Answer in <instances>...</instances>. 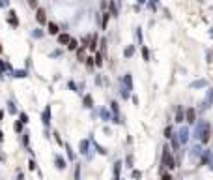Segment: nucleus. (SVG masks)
Wrapping results in <instances>:
<instances>
[{
	"label": "nucleus",
	"mask_w": 213,
	"mask_h": 180,
	"mask_svg": "<svg viewBox=\"0 0 213 180\" xmlns=\"http://www.w3.org/2000/svg\"><path fill=\"white\" fill-rule=\"evenodd\" d=\"M193 137L198 141V144H206L211 137V124L206 120H198L195 126V131H193Z\"/></svg>",
	"instance_id": "nucleus-1"
},
{
	"label": "nucleus",
	"mask_w": 213,
	"mask_h": 180,
	"mask_svg": "<svg viewBox=\"0 0 213 180\" xmlns=\"http://www.w3.org/2000/svg\"><path fill=\"white\" fill-rule=\"evenodd\" d=\"M161 165L165 169H176L178 167V161H176V158H174V154H172V148H168V144L165 148H163V156H161Z\"/></svg>",
	"instance_id": "nucleus-2"
},
{
	"label": "nucleus",
	"mask_w": 213,
	"mask_h": 180,
	"mask_svg": "<svg viewBox=\"0 0 213 180\" xmlns=\"http://www.w3.org/2000/svg\"><path fill=\"white\" fill-rule=\"evenodd\" d=\"M174 135H176L178 143H180V147H185V144L189 143V139H191V131H189L187 126H181L180 129H178V133H174Z\"/></svg>",
	"instance_id": "nucleus-3"
},
{
	"label": "nucleus",
	"mask_w": 213,
	"mask_h": 180,
	"mask_svg": "<svg viewBox=\"0 0 213 180\" xmlns=\"http://www.w3.org/2000/svg\"><path fill=\"white\" fill-rule=\"evenodd\" d=\"M90 139H82L81 143H79V152L82 156H86V160H92V152H90Z\"/></svg>",
	"instance_id": "nucleus-4"
},
{
	"label": "nucleus",
	"mask_w": 213,
	"mask_h": 180,
	"mask_svg": "<svg viewBox=\"0 0 213 180\" xmlns=\"http://www.w3.org/2000/svg\"><path fill=\"white\" fill-rule=\"evenodd\" d=\"M54 165H56V169H58V171H66L67 161H66V158H64L62 154H54Z\"/></svg>",
	"instance_id": "nucleus-5"
},
{
	"label": "nucleus",
	"mask_w": 213,
	"mask_h": 180,
	"mask_svg": "<svg viewBox=\"0 0 213 180\" xmlns=\"http://www.w3.org/2000/svg\"><path fill=\"white\" fill-rule=\"evenodd\" d=\"M202 154H204V148H202V144H195V147L191 148V152H189L191 160H200V158H202Z\"/></svg>",
	"instance_id": "nucleus-6"
},
{
	"label": "nucleus",
	"mask_w": 213,
	"mask_h": 180,
	"mask_svg": "<svg viewBox=\"0 0 213 180\" xmlns=\"http://www.w3.org/2000/svg\"><path fill=\"white\" fill-rule=\"evenodd\" d=\"M185 122L187 124H196V111H195V107H187L185 109Z\"/></svg>",
	"instance_id": "nucleus-7"
},
{
	"label": "nucleus",
	"mask_w": 213,
	"mask_h": 180,
	"mask_svg": "<svg viewBox=\"0 0 213 180\" xmlns=\"http://www.w3.org/2000/svg\"><path fill=\"white\" fill-rule=\"evenodd\" d=\"M41 122H43L45 128L51 126V105H47V107L43 109V113H41Z\"/></svg>",
	"instance_id": "nucleus-8"
},
{
	"label": "nucleus",
	"mask_w": 213,
	"mask_h": 180,
	"mask_svg": "<svg viewBox=\"0 0 213 180\" xmlns=\"http://www.w3.org/2000/svg\"><path fill=\"white\" fill-rule=\"evenodd\" d=\"M211 103H213V88H208V92H206V100L202 103V111H208L211 107Z\"/></svg>",
	"instance_id": "nucleus-9"
},
{
	"label": "nucleus",
	"mask_w": 213,
	"mask_h": 180,
	"mask_svg": "<svg viewBox=\"0 0 213 180\" xmlns=\"http://www.w3.org/2000/svg\"><path fill=\"white\" fill-rule=\"evenodd\" d=\"M183 120H185V109H183V105H178V107H176L174 122H176V124H183Z\"/></svg>",
	"instance_id": "nucleus-10"
},
{
	"label": "nucleus",
	"mask_w": 213,
	"mask_h": 180,
	"mask_svg": "<svg viewBox=\"0 0 213 180\" xmlns=\"http://www.w3.org/2000/svg\"><path fill=\"white\" fill-rule=\"evenodd\" d=\"M122 167H124V163L118 160L114 163V169H112V180H122V178H120V175H122Z\"/></svg>",
	"instance_id": "nucleus-11"
},
{
	"label": "nucleus",
	"mask_w": 213,
	"mask_h": 180,
	"mask_svg": "<svg viewBox=\"0 0 213 180\" xmlns=\"http://www.w3.org/2000/svg\"><path fill=\"white\" fill-rule=\"evenodd\" d=\"M120 85H122L124 88H127V90H129V92H131V90H133V77H131V73H125Z\"/></svg>",
	"instance_id": "nucleus-12"
},
{
	"label": "nucleus",
	"mask_w": 213,
	"mask_h": 180,
	"mask_svg": "<svg viewBox=\"0 0 213 180\" xmlns=\"http://www.w3.org/2000/svg\"><path fill=\"white\" fill-rule=\"evenodd\" d=\"M99 116H101L103 122H112V115H110V111L106 109V107H101V109H99Z\"/></svg>",
	"instance_id": "nucleus-13"
},
{
	"label": "nucleus",
	"mask_w": 213,
	"mask_h": 180,
	"mask_svg": "<svg viewBox=\"0 0 213 180\" xmlns=\"http://www.w3.org/2000/svg\"><path fill=\"white\" fill-rule=\"evenodd\" d=\"M88 49H90V51H95V49H97V34H95V32L88 36Z\"/></svg>",
	"instance_id": "nucleus-14"
},
{
	"label": "nucleus",
	"mask_w": 213,
	"mask_h": 180,
	"mask_svg": "<svg viewBox=\"0 0 213 180\" xmlns=\"http://www.w3.org/2000/svg\"><path fill=\"white\" fill-rule=\"evenodd\" d=\"M36 19H38V23L39 25H47L49 21H47V17H45V10H41V8H38V13H36Z\"/></svg>",
	"instance_id": "nucleus-15"
},
{
	"label": "nucleus",
	"mask_w": 213,
	"mask_h": 180,
	"mask_svg": "<svg viewBox=\"0 0 213 180\" xmlns=\"http://www.w3.org/2000/svg\"><path fill=\"white\" fill-rule=\"evenodd\" d=\"M47 28H49V34H53V36H58V34H60L58 25L53 23V21H49V23H47Z\"/></svg>",
	"instance_id": "nucleus-16"
},
{
	"label": "nucleus",
	"mask_w": 213,
	"mask_h": 180,
	"mask_svg": "<svg viewBox=\"0 0 213 180\" xmlns=\"http://www.w3.org/2000/svg\"><path fill=\"white\" fill-rule=\"evenodd\" d=\"M90 144H92V147H94V148H95V150L99 152V154H103V156H106V150H105V148L101 147V144H99V143H97V141L94 139V137H90Z\"/></svg>",
	"instance_id": "nucleus-17"
},
{
	"label": "nucleus",
	"mask_w": 213,
	"mask_h": 180,
	"mask_svg": "<svg viewBox=\"0 0 213 180\" xmlns=\"http://www.w3.org/2000/svg\"><path fill=\"white\" fill-rule=\"evenodd\" d=\"M8 23L13 26V28H17V26H19V19H17V15H15V11H10V17H8Z\"/></svg>",
	"instance_id": "nucleus-18"
},
{
	"label": "nucleus",
	"mask_w": 213,
	"mask_h": 180,
	"mask_svg": "<svg viewBox=\"0 0 213 180\" xmlns=\"http://www.w3.org/2000/svg\"><path fill=\"white\" fill-rule=\"evenodd\" d=\"M21 143H23V147L28 150V144H30V133H28V131H23V133H21Z\"/></svg>",
	"instance_id": "nucleus-19"
},
{
	"label": "nucleus",
	"mask_w": 213,
	"mask_h": 180,
	"mask_svg": "<svg viewBox=\"0 0 213 180\" xmlns=\"http://www.w3.org/2000/svg\"><path fill=\"white\" fill-rule=\"evenodd\" d=\"M206 86H208V81L206 79H198V81L191 83V88H206Z\"/></svg>",
	"instance_id": "nucleus-20"
},
{
	"label": "nucleus",
	"mask_w": 213,
	"mask_h": 180,
	"mask_svg": "<svg viewBox=\"0 0 213 180\" xmlns=\"http://www.w3.org/2000/svg\"><path fill=\"white\" fill-rule=\"evenodd\" d=\"M82 105L86 107V109H92V107H94V100H92L90 94H86V96L82 98Z\"/></svg>",
	"instance_id": "nucleus-21"
},
{
	"label": "nucleus",
	"mask_w": 213,
	"mask_h": 180,
	"mask_svg": "<svg viewBox=\"0 0 213 180\" xmlns=\"http://www.w3.org/2000/svg\"><path fill=\"white\" fill-rule=\"evenodd\" d=\"M69 41H71L69 34H66V32H64V34H58V43H60V45H67Z\"/></svg>",
	"instance_id": "nucleus-22"
},
{
	"label": "nucleus",
	"mask_w": 213,
	"mask_h": 180,
	"mask_svg": "<svg viewBox=\"0 0 213 180\" xmlns=\"http://www.w3.org/2000/svg\"><path fill=\"white\" fill-rule=\"evenodd\" d=\"M135 51H137V47H135V45H127L125 51H124V57H125V58H131L133 54H135Z\"/></svg>",
	"instance_id": "nucleus-23"
},
{
	"label": "nucleus",
	"mask_w": 213,
	"mask_h": 180,
	"mask_svg": "<svg viewBox=\"0 0 213 180\" xmlns=\"http://www.w3.org/2000/svg\"><path fill=\"white\" fill-rule=\"evenodd\" d=\"M30 36H32L34 39H41V38H43V36H45V32H43V30H41V28H34V30L30 32Z\"/></svg>",
	"instance_id": "nucleus-24"
},
{
	"label": "nucleus",
	"mask_w": 213,
	"mask_h": 180,
	"mask_svg": "<svg viewBox=\"0 0 213 180\" xmlns=\"http://www.w3.org/2000/svg\"><path fill=\"white\" fill-rule=\"evenodd\" d=\"M11 77H15V79H26L28 77V71L26 70H17V71H13Z\"/></svg>",
	"instance_id": "nucleus-25"
},
{
	"label": "nucleus",
	"mask_w": 213,
	"mask_h": 180,
	"mask_svg": "<svg viewBox=\"0 0 213 180\" xmlns=\"http://www.w3.org/2000/svg\"><path fill=\"white\" fill-rule=\"evenodd\" d=\"M118 8H120V4H116V2H109V10H110L109 13H110V15H114V17H116V15H118Z\"/></svg>",
	"instance_id": "nucleus-26"
},
{
	"label": "nucleus",
	"mask_w": 213,
	"mask_h": 180,
	"mask_svg": "<svg viewBox=\"0 0 213 180\" xmlns=\"http://www.w3.org/2000/svg\"><path fill=\"white\" fill-rule=\"evenodd\" d=\"M64 147H66V152H67V158H69L71 161H73V160H75V150L71 148V144H67V143H64Z\"/></svg>",
	"instance_id": "nucleus-27"
},
{
	"label": "nucleus",
	"mask_w": 213,
	"mask_h": 180,
	"mask_svg": "<svg viewBox=\"0 0 213 180\" xmlns=\"http://www.w3.org/2000/svg\"><path fill=\"white\" fill-rule=\"evenodd\" d=\"M13 129H15V133H17V135H21V133L24 131V126H23V124H21L19 120H15V124H13Z\"/></svg>",
	"instance_id": "nucleus-28"
},
{
	"label": "nucleus",
	"mask_w": 213,
	"mask_h": 180,
	"mask_svg": "<svg viewBox=\"0 0 213 180\" xmlns=\"http://www.w3.org/2000/svg\"><path fill=\"white\" fill-rule=\"evenodd\" d=\"M120 96H122L124 100H129V98H131V92H129L127 88H124L122 85H120Z\"/></svg>",
	"instance_id": "nucleus-29"
},
{
	"label": "nucleus",
	"mask_w": 213,
	"mask_h": 180,
	"mask_svg": "<svg viewBox=\"0 0 213 180\" xmlns=\"http://www.w3.org/2000/svg\"><path fill=\"white\" fill-rule=\"evenodd\" d=\"M109 19H110V13L105 11V13H103V21H101V28H103V30L106 28V25H109Z\"/></svg>",
	"instance_id": "nucleus-30"
},
{
	"label": "nucleus",
	"mask_w": 213,
	"mask_h": 180,
	"mask_svg": "<svg viewBox=\"0 0 213 180\" xmlns=\"http://www.w3.org/2000/svg\"><path fill=\"white\" fill-rule=\"evenodd\" d=\"M8 113H10V115H17V113H19V111H17V107H15V103H13L11 100L8 101Z\"/></svg>",
	"instance_id": "nucleus-31"
},
{
	"label": "nucleus",
	"mask_w": 213,
	"mask_h": 180,
	"mask_svg": "<svg viewBox=\"0 0 213 180\" xmlns=\"http://www.w3.org/2000/svg\"><path fill=\"white\" fill-rule=\"evenodd\" d=\"M82 178V167H81V163H77L75 165V180H81Z\"/></svg>",
	"instance_id": "nucleus-32"
},
{
	"label": "nucleus",
	"mask_w": 213,
	"mask_h": 180,
	"mask_svg": "<svg viewBox=\"0 0 213 180\" xmlns=\"http://www.w3.org/2000/svg\"><path fill=\"white\" fill-rule=\"evenodd\" d=\"M165 137H166L168 141L174 137V128H172V126H166V128H165Z\"/></svg>",
	"instance_id": "nucleus-33"
},
{
	"label": "nucleus",
	"mask_w": 213,
	"mask_h": 180,
	"mask_svg": "<svg viewBox=\"0 0 213 180\" xmlns=\"http://www.w3.org/2000/svg\"><path fill=\"white\" fill-rule=\"evenodd\" d=\"M94 64H95L97 68H101V66H103V54H101V53H97V54H95V58H94Z\"/></svg>",
	"instance_id": "nucleus-34"
},
{
	"label": "nucleus",
	"mask_w": 213,
	"mask_h": 180,
	"mask_svg": "<svg viewBox=\"0 0 213 180\" xmlns=\"http://www.w3.org/2000/svg\"><path fill=\"white\" fill-rule=\"evenodd\" d=\"M19 122L23 124V126H24V124H28V122H30V120H28V115H26V113H23V111H21V113H19Z\"/></svg>",
	"instance_id": "nucleus-35"
},
{
	"label": "nucleus",
	"mask_w": 213,
	"mask_h": 180,
	"mask_svg": "<svg viewBox=\"0 0 213 180\" xmlns=\"http://www.w3.org/2000/svg\"><path fill=\"white\" fill-rule=\"evenodd\" d=\"M135 38H137L138 45H142V28H135Z\"/></svg>",
	"instance_id": "nucleus-36"
},
{
	"label": "nucleus",
	"mask_w": 213,
	"mask_h": 180,
	"mask_svg": "<svg viewBox=\"0 0 213 180\" xmlns=\"http://www.w3.org/2000/svg\"><path fill=\"white\" fill-rule=\"evenodd\" d=\"M125 167L133 171V154H129V156L125 158Z\"/></svg>",
	"instance_id": "nucleus-37"
},
{
	"label": "nucleus",
	"mask_w": 213,
	"mask_h": 180,
	"mask_svg": "<svg viewBox=\"0 0 213 180\" xmlns=\"http://www.w3.org/2000/svg\"><path fill=\"white\" fill-rule=\"evenodd\" d=\"M142 58L146 62H150V49H148V47H142Z\"/></svg>",
	"instance_id": "nucleus-38"
},
{
	"label": "nucleus",
	"mask_w": 213,
	"mask_h": 180,
	"mask_svg": "<svg viewBox=\"0 0 213 180\" xmlns=\"http://www.w3.org/2000/svg\"><path fill=\"white\" fill-rule=\"evenodd\" d=\"M131 176H133L135 180H140V178H142V173L137 171V169H133V171H131Z\"/></svg>",
	"instance_id": "nucleus-39"
},
{
	"label": "nucleus",
	"mask_w": 213,
	"mask_h": 180,
	"mask_svg": "<svg viewBox=\"0 0 213 180\" xmlns=\"http://www.w3.org/2000/svg\"><path fill=\"white\" fill-rule=\"evenodd\" d=\"M28 169H30V171H36V169H38V163H36L34 158H32L30 161H28Z\"/></svg>",
	"instance_id": "nucleus-40"
},
{
	"label": "nucleus",
	"mask_w": 213,
	"mask_h": 180,
	"mask_svg": "<svg viewBox=\"0 0 213 180\" xmlns=\"http://www.w3.org/2000/svg\"><path fill=\"white\" fill-rule=\"evenodd\" d=\"M60 54H62V49H54L53 53H49V57H51V58H56V57H60Z\"/></svg>",
	"instance_id": "nucleus-41"
},
{
	"label": "nucleus",
	"mask_w": 213,
	"mask_h": 180,
	"mask_svg": "<svg viewBox=\"0 0 213 180\" xmlns=\"http://www.w3.org/2000/svg\"><path fill=\"white\" fill-rule=\"evenodd\" d=\"M53 135H54V139H56V143H58L60 147H64V139H62V137H60V133H56V131H54Z\"/></svg>",
	"instance_id": "nucleus-42"
},
{
	"label": "nucleus",
	"mask_w": 213,
	"mask_h": 180,
	"mask_svg": "<svg viewBox=\"0 0 213 180\" xmlns=\"http://www.w3.org/2000/svg\"><path fill=\"white\" fill-rule=\"evenodd\" d=\"M170 143H172V148H174V150H178V148H180V143H178V139H176V135L172 137V139H170Z\"/></svg>",
	"instance_id": "nucleus-43"
},
{
	"label": "nucleus",
	"mask_w": 213,
	"mask_h": 180,
	"mask_svg": "<svg viewBox=\"0 0 213 180\" xmlns=\"http://www.w3.org/2000/svg\"><path fill=\"white\" fill-rule=\"evenodd\" d=\"M77 45H79V43H77V39H71L69 43H67V47H69L71 51H75V49H77Z\"/></svg>",
	"instance_id": "nucleus-44"
},
{
	"label": "nucleus",
	"mask_w": 213,
	"mask_h": 180,
	"mask_svg": "<svg viewBox=\"0 0 213 180\" xmlns=\"http://www.w3.org/2000/svg\"><path fill=\"white\" fill-rule=\"evenodd\" d=\"M67 88L71 90V92H75V94H77V85H75L73 81H69V83H67Z\"/></svg>",
	"instance_id": "nucleus-45"
},
{
	"label": "nucleus",
	"mask_w": 213,
	"mask_h": 180,
	"mask_svg": "<svg viewBox=\"0 0 213 180\" xmlns=\"http://www.w3.org/2000/svg\"><path fill=\"white\" fill-rule=\"evenodd\" d=\"M148 8H150V10H153V11H155V10L159 8V4H157V2H148Z\"/></svg>",
	"instance_id": "nucleus-46"
},
{
	"label": "nucleus",
	"mask_w": 213,
	"mask_h": 180,
	"mask_svg": "<svg viewBox=\"0 0 213 180\" xmlns=\"http://www.w3.org/2000/svg\"><path fill=\"white\" fill-rule=\"evenodd\" d=\"M208 167L213 171V152H211V156H209V160H208Z\"/></svg>",
	"instance_id": "nucleus-47"
},
{
	"label": "nucleus",
	"mask_w": 213,
	"mask_h": 180,
	"mask_svg": "<svg viewBox=\"0 0 213 180\" xmlns=\"http://www.w3.org/2000/svg\"><path fill=\"white\" fill-rule=\"evenodd\" d=\"M161 180H174L172 176L168 175V173H163V176H161Z\"/></svg>",
	"instance_id": "nucleus-48"
},
{
	"label": "nucleus",
	"mask_w": 213,
	"mask_h": 180,
	"mask_svg": "<svg viewBox=\"0 0 213 180\" xmlns=\"http://www.w3.org/2000/svg\"><path fill=\"white\" fill-rule=\"evenodd\" d=\"M8 6H10L8 0H0V8H8Z\"/></svg>",
	"instance_id": "nucleus-49"
},
{
	"label": "nucleus",
	"mask_w": 213,
	"mask_h": 180,
	"mask_svg": "<svg viewBox=\"0 0 213 180\" xmlns=\"http://www.w3.org/2000/svg\"><path fill=\"white\" fill-rule=\"evenodd\" d=\"M28 6H30V8H38V2H36V0H30V2H28Z\"/></svg>",
	"instance_id": "nucleus-50"
},
{
	"label": "nucleus",
	"mask_w": 213,
	"mask_h": 180,
	"mask_svg": "<svg viewBox=\"0 0 213 180\" xmlns=\"http://www.w3.org/2000/svg\"><path fill=\"white\" fill-rule=\"evenodd\" d=\"M86 64L92 68V66H94V58H92V57H90V58H86Z\"/></svg>",
	"instance_id": "nucleus-51"
},
{
	"label": "nucleus",
	"mask_w": 213,
	"mask_h": 180,
	"mask_svg": "<svg viewBox=\"0 0 213 180\" xmlns=\"http://www.w3.org/2000/svg\"><path fill=\"white\" fill-rule=\"evenodd\" d=\"M95 83H97V85H103V79H101V75H97V77H95Z\"/></svg>",
	"instance_id": "nucleus-52"
},
{
	"label": "nucleus",
	"mask_w": 213,
	"mask_h": 180,
	"mask_svg": "<svg viewBox=\"0 0 213 180\" xmlns=\"http://www.w3.org/2000/svg\"><path fill=\"white\" fill-rule=\"evenodd\" d=\"M99 43H101V49H103V51H105V45H106V39H105V38H103V39H101V41H99Z\"/></svg>",
	"instance_id": "nucleus-53"
},
{
	"label": "nucleus",
	"mask_w": 213,
	"mask_h": 180,
	"mask_svg": "<svg viewBox=\"0 0 213 180\" xmlns=\"http://www.w3.org/2000/svg\"><path fill=\"white\" fill-rule=\"evenodd\" d=\"M131 100H133V103H137V105H138V98H137V96H133V94H131Z\"/></svg>",
	"instance_id": "nucleus-54"
},
{
	"label": "nucleus",
	"mask_w": 213,
	"mask_h": 180,
	"mask_svg": "<svg viewBox=\"0 0 213 180\" xmlns=\"http://www.w3.org/2000/svg\"><path fill=\"white\" fill-rule=\"evenodd\" d=\"M17 180H24V175H23V173H19V175H17Z\"/></svg>",
	"instance_id": "nucleus-55"
},
{
	"label": "nucleus",
	"mask_w": 213,
	"mask_h": 180,
	"mask_svg": "<svg viewBox=\"0 0 213 180\" xmlns=\"http://www.w3.org/2000/svg\"><path fill=\"white\" fill-rule=\"evenodd\" d=\"M2 118H4V111L0 109V122H2Z\"/></svg>",
	"instance_id": "nucleus-56"
},
{
	"label": "nucleus",
	"mask_w": 213,
	"mask_h": 180,
	"mask_svg": "<svg viewBox=\"0 0 213 180\" xmlns=\"http://www.w3.org/2000/svg\"><path fill=\"white\" fill-rule=\"evenodd\" d=\"M209 36H211V38H213V28H209Z\"/></svg>",
	"instance_id": "nucleus-57"
},
{
	"label": "nucleus",
	"mask_w": 213,
	"mask_h": 180,
	"mask_svg": "<svg viewBox=\"0 0 213 180\" xmlns=\"http://www.w3.org/2000/svg\"><path fill=\"white\" fill-rule=\"evenodd\" d=\"M2 135H4V133H2V131H0V141H2V139H4V137H2Z\"/></svg>",
	"instance_id": "nucleus-58"
},
{
	"label": "nucleus",
	"mask_w": 213,
	"mask_h": 180,
	"mask_svg": "<svg viewBox=\"0 0 213 180\" xmlns=\"http://www.w3.org/2000/svg\"><path fill=\"white\" fill-rule=\"evenodd\" d=\"M0 53H2V45H0Z\"/></svg>",
	"instance_id": "nucleus-59"
}]
</instances>
